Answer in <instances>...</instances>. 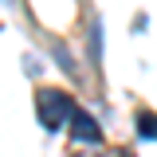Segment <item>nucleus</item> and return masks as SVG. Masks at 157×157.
I'll list each match as a JSON object with an SVG mask.
<instances>
[{
  "label": "nucleus",
  "mask_w": 157,
  "mask_h": 157,
  "mask_svg": "<svg viewBox=\"0 0 157 157\" xmlns=\"http://www.w3.org/2000/svg\"><path fill=\"white\" fill-rule=\"evenodd\" d=\"M71 114H75L71 94H63V90H43V94H39V122H43L47 130H59L63 118H71Z\"/></svg>",
  "instance_id": "obj_1"
},
{
  "label": "nucleus",
  "mask_w": 157,
  "mask_h": 157,
  "mask_svg": "<svg viewBox=\"0 0 157 157\" xmlns=\"http://www.w3.org/2000/svg\"><path fill=\"white\" fill-rule=\"evenodd\" d=\"M71 134H75V141H82V145H98L102 141V130H98V122L86 110H75L71 114Z\"/></svg>",
  "instance_id": "obj_2"
},
{
  "label": "nucleus",
  "mask_w": 157,
  "mask_h": 157,
  "mask_svg": "<svg viewBox=\"0 0 157 157\" xmlns=\"http://www.w3.org/2000/svg\"><path fill=\"white\" fill-rule=\"evenodd\" d=\"M137 130H141V137H157V114L153 110H141L137 114Z\"/></svg>",
  "instance_id": "obj_3"
}]
</instances>
